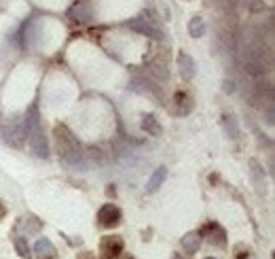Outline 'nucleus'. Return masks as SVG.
<instances>
[{
	"mask_svg": "<svg viewBox=\"0 0 275 259\" xmlns=\"http://www.w3.org/2000/svg\"><path fill=\"white\" fill-rule=\"evenodd\" d=\"M55 136H57V145H59V155L66 162H78L81 155H78V145L74 136L70 134L66 128H55Z\"/></svg>",
	"mask_w": 275,
	"mask_h": 259,
	"instance_id": "nucleus-1",
	"label": "nucleus"
},
{
	"mask_svg": "<svg viewBox=\"0 0 275 259\" xmlns=\"http://www.w3.org/2000/svg\"><path fill=\"white\" fill-rule=\"evenodd\" d=\"M121 251H123V238L121 236H106L100 245L102 259H114V257L121 255Z\"/></svg>",
	"mask_w": 275,
	"mask_h": 259,
	"instance_id": "nucleus-4",
	"label": "nucleus"
},
{
	"mask_svg": "<svg viewBox=\"0 0 275 259\" xmlns=\"http://www.w3.org/2000/svg\"><path fill=\"white\" fill-rule=\"evenodd\" d=\"M178 64H180V75H182L184 79H193V77H195V62H193V58L186 56V53H180Z\"/></svg>",
	"mask_w": 275,
	"mask_h": 259,
	"instance_id": "nucleus-7",
	"label": "nucleus"
},
{
	"mask_svg": "<svg viewBox=\"0 0 275 259\" xmlns=\"http://www.w3.org/2000/svg\"><path fill=\"white\" fill-rule=\"evenodd\" d=\"M72 15H74V19H78V21H85V19L91 17L89 9H87V6H83V4H76L72 9Z\"/></svg>",
	"mask_w": 275,
	"mask_h": 259,
	"instance_id": "nucleus-14",
	"label": "nucleus"
},
{
	"mask_svg": "<svg viewBox=\"0 0 275 259\" xmlns=\"http://www.w3.org/2000/svg\"><path fill=\"white\" fill-rule=\"evenodd\" d=\"M188 32H191V36H203L206 34V21L201 17H193L188 23Z\"/></svg>",
	"mask_w": 275,
	"mask_h": 259,
	"instance_id": "nucleus-11",
	"label": "nucleus"
},
{
	"mask_svg": "<svg viewBox=\"0 0 275 259\" xmlns=\"http://www.w3.org/2000/svg\"><path fill=\"white\" fill-rule=\"evenodd\" d=\"M233 89H235V87H233V83L226 81V83H224V91H233Z\"/></svg>",
	"mask_w": 275,
	"mask_h": 259,
	"instance_id": "nucleus-15",
	"label": "nucleus"
},
{
	"mask_svg": "<svg viewBox=\"0 0 275 259\" xmlns=\"http://www.w3.org/2000/svg\"><path fill=\"white\" fill-rule=\"evenodd\" d=\"M34 253H36V259H55V257H57V251H55L53 242L47 240V238H41L36 242Z\"/></svg>",
	"mask_w": 275,
	"mask_h": 259,
	"instance_id": "nucleus-6",
	"label": "nucleus"
},
{
	"mask_svg": "<svg viewBox=\"0 0 275 259\" xmlns=\"http://www.w3.org/2000/svg\"><path fill=\"white\" fill-rule=\"evenodd\" d=\"M15 249H17V253L21 255V257H30V247H28V242H26V238H21V236H15Z\"/></svg>",
	"mask_w": 275,
	"mask_h": 259,
	"instance_id": "nucleus-13",
	"label": "nucleus"
},
{
	"mask_svg": "<svg viewBox=\"0 0 275 259\" xmlns=\"http://www.w3.org/2000/svg\"><path fill=\"white\" fill-rule=\"evenodd\" d=\"M208 259H214V257H208Z\"/></svg>",
	"mask_w": 275,
	"mask_h": 259,
	"instance_id": "nucleus-18",
	"label": "nucleus"
},
{
	"mask_svg": "<svg viewBox=\"0 0 275 259\" xmlns=\"http://www.w3.org/2000/svg\"><path fill=\"white\" fill-rule=\"evenodd\" d=\"M142 128H144L146 132H151L153 136H159V134H161V125H159V121H157L153 115H146V117H144Z\"/></svg>",
	"mask_w": 275,
	"mask_h": 259,
	"instance_id": "nucleus-12",
	"label": "nucleus"
},
{
	"mask_svg": "<svg viewBox=\"0 0 275 259\" xmlns=\"http://www.w3.org/2000/svg\"><path fill=\"white\" fill-rule=\"evenodd\" d=\"M28 138H30V147L38 158H47V143L41 130V123H38V117L34 115L32 119H28Z\"/></svg>",
	"mask_w": 275,
	"mask_h": 259,
	"instance_id": "nucleus-2",
	"label": "nucleus"
},
{
	"mask_svg": "<svg viewBox=\"0 0 275 259\" xmlns=\"http://www.w3.org/2000/svg\"><path fill=\"white\" fill-rule=\"evenodd\" d=\"M129 26H131L133 30H140V32L148 34V36H161V32H159V30H157L155 26H151V23H146L144 19H136V21H131Z\"/></svg>",
	"mask_w": 275,
	"mask_h": 259,
	"instance_id": "nucleus-10",
	"label": "nucleus"
},
{
	"mask_svg": "<svg viewBox=\"0 0 275 259\" xmlns=\"http://www.w3.org/2000/svg\"><path fill=\"white\" fill-rule=\"evenodd\" d=\"M201 234L208 238L210 245H214V247H224L226 245V232L218 223H208L201 230Z\"/></svg>",
	"mask_w": 275,
	"mask_h": 259,
	"instance_id": "nucleus-5",
	"label": "nucleus"
},
{
	"mask_svg": "<svg viewBox=\"0 0 275 259\" xmlns=\"http://www.w3.org/2000/svg\"><path fill=\"white\" fill-rule=\"evenodd\" d=\"M199 245H201V234H197V232H188L182 238V249L186 253H195V251L199 249Z\"/></svg>",
	"mask_w": 275,
	"mask_h": 259,
	"instance_id": "nucleus-8",
	"label": "nucleus"
},
{
	"mask_svg": "<svg viewBox=\"0 0 275 259\" xmlns=\"http://www.w3.org/2000/svg\"><path fill=\"white\" fill-rule=\"evenodd\" d=\"M2 215H4V208H2V206H0V217H2Z\"/></svg>",
	"mask_w": 275,
	"mask_h": 259,
	"instance_id": "nucleus-16",
	"label": "nucleus"
},
{
	"mask_svg": "<svg viewBox=\"0 0 275 259\" xmlns=\"http://www.w3.org/2000/svg\"><path fill=\"white\" fill-rule=\"evenodd\" d=\"M165 176H167V170H165V168H157V170H155V174L151 176V180H148L146 191H148V193H155V191L161 187V183L165 180Z\"/></svg>",
	"mask_w": 275,
	"mask_h": 259,
	"instance_id": "nucleus-9",
	"label": "nucleus"
},
{
	"mask_svg": "<svg viewBox=\"0 0 275 259\" xmlns=\"http://www.w3.org/2000/svg\"><path fill=\"white\" fill-rule=\"evenodd\" d=\"M241 259H246V257H241ZM248 259H256L254 255H248Z\"/></svg>",
	"mask_w": 275,
	"mask_h": 259,
	"instance_id": "nucleus-17",
	"label": "nucleus"
},
{
	"mask_svg": "<svg viewBox=\"0 0 275 259\" xmlns=\"http://www.w3.org/2000/svg\"><path fill=\"white\" fill-rule=\"evenodd\" d=\"M98 221L102 227H116L121 223V210L116 204H104L98 213Z\"/></svg>",
	"mask_w": 275,
	"mask_h": 259,
	"instance_id": "nucleus-3",
	"label": "nucleus"
},
{
	"mask_svg": "<svg viewBox=\"0 0 275 259\" xmlns=\"http://www.w3.org/2000/svg\"><path fill=\"white\" fill-rule=\"evenodd\" d=\"M125 259H131V257H125Z\"/></svg>",
	"mask_w": 275,
	"mask_h": 259,
	"instance_id": "nucleus-19",
	"label": "nucleus"
}]
</instances>
